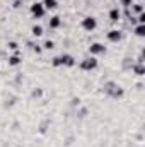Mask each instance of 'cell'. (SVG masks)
<instances>
[{
    "mask_svg": "<svg viewBox=\"0 0 145 147\" xmlns=\"http://www.w3.org/2000/svg\"><path fill=\"white\" fill-rule=\"evenodd\" d=\"M133 72L137 74V75H144V74H145L144 63H137V65H133Z\"/></svg>",
    "mask_w": 145,
    "mask_h": 147,
    "instance_id": "obj_11",
    "label": "cell"
},
{
    "mask_svg": "<svg viewBox=\"0 0 145 147\" xmlns=\"http://www.w3.org/2000/svg\"><path fill=\"white\" fill-rule=\"evenodd\" d=\"M21 63V57L15 53V55H12L10 58H9V65H12V67H15V65H19Z\"/></svg>",
    "mask_w": 145,
    "mask_h": 147,
    "instance_id": "obj_10",
    "label": "cell"
},
{
    "mask_svg": "<svg viewBox=\"0 0 145 147\" xmlns=\"http://www.w3.org/2000/svg\"><path fill=\"white\" fill-rule=\"evenodd\" d=\"M7 46H9L10 50H14V51H17V43H14V41H10V43H9Z\"/></svg>",
    "mask_w": 145,
    "mask_h": 147,
    "instance_id": "obj_18",
    "label": "cell"
},
{
    "mask_svg": "<svg viewBox=\"0 0 145 147\" xmlns=\"http://www.w3.org/2000/svg\"><path fill=\"white\" fill-rule=\"evenodd\" d=\"M133 10H135L137 14H142V10H144V7H142L140 3H135V5H133Z\"/></svg>",
    "mask_w": 145,
    "mask_h": 147,
    "instance_id": "obj_16",
    "label": "cell"
},
{
    "mask_svg": "<svg viewBox=\"0 0 145 147\" xmlns=\"http://www.w3.org/2000/svg\"><path fill=\"white\" fill-rule=\"evenodd\" d=\"M121 5L126 7V9H130V5H133V3H132V0H121Z\"/></svg>",
    "mask_w": 145,
    "mask_h": 147,
    "instance_id": "obj_17",
    "label": "cell"
},
{
    "mask_svg": "<svg viewBox=\"0 0 145 147\" xmlns=\"http://www.w3.org/2000/svg\"><path fill=\"white\" fill-rule=\"evenodd\" d=\"M104 92L109 94V96H113V98H121L123 96V89L119 86H116L114 82H108L104 86Z\"/></svg>",
    "mask_w": 145,
    "mask_h": 147,
    "instance_id": "obj_2",
    "label": "cell"
},
{
    "mask_svg": "<svg viewBox=\"0 0 145 147\" xmlns=\"http://www.w3.org/2000/svg\"><path fill=\"white\" fill-rule=\"evenodd\" d=\"M60 26H62V19H60L58 16H55V17L50 19V28H51V29H58Z\"/></svg>",
    "mask_w": 145,
    "mask_h": 147,
    "instance_id": "obj_9",
    "label": "cell"
},
{
    "mask_svg": "<svg viewBox=\"0 0 145 147\" xmlns=\"http://www.w3.org/2000/svg\"><path fill=\"white\" fill-rule=\"evenodd\" d=\"M108 39L111 43H116V41H119L121 39V31H118V29H113V31H109L108 33Z\"/></svg>",
    "mask_w": 145,
    "mask_h": 147,
    "instance_id": "obj_7",
    "label": "cell"
},
{
    "mask_svg": "<svg viewBox=\"0 0 145 147\" xmlns=\"http://www.w3.org/2000/svg\"><path fill=\"white\" fill-rule=\"evenodd\" d=\"M53 65L55 67H62V65L73 67L75 65V58H73L72 55H60V57H55L53 58Z\"/></svg>",
    "mask_w": 145,
    "mask_h": 147,
    "instance_id": "obj_1",
    "label": "cell"
},
{
    "mask_svg": "<svg viewBox=\"0 0 145 147\" xmlns=\"http://www.w3.org/2000/svg\"><path fill=\"white\" fill-rule=\"evenodd\" d=\"M89 51L91 55H101V53H106V46L103 43H92L89 46Z\"/></svg>",
    "mask_w": 145,
    "mask_h": 147,
    "instance_id": "obj_6",
    "label": "cell"
},
{
    "mask_svg": "<svg viewBox=\"0 0 145 147\" xmlns=\"http://www.w3.org/2000/svg\"><path fill=\"white\" fill-rule=\"evenodd\" d=\"M31 33H33V36L39 38L41 34H43V28H41V26H33V29H31Z\"/></svg>",
    "mask_w": 145,
    "mask_h": 147,
    "instance_id": "obj_14",
    "label": "cell"
},
{
    "mask_svg": "<svg viewBox=\"0 0 145 147\" xmlns=\"http://www.w3.org/2000/svg\"><path fill=\"white\" fill-rule=\"evenodd\" d=\"M97 67V58L96 57H89V58H85V60H82V63H80V69L82 70H94Z\"/></svg>",
    "mask_w": 145,
    "mask_h": 147,
    "instance_id": "obj_3",
    "label": "cell"
},
{
    "mask_svg": "<svg viewBox=\"0 0 145 147\" xmlns=\"http://www.w3.org/2000/svg\"><path fill=\"white\" fill-rule=\"evenodd\" d=\"M43 48H44V50H53V48H55V43L48 39V41H44V45H43Z\"/></svg>",
    "mask_w": 145,
    "mask_h": 147,
    "instance_id": "obj_15",
    "label": "cell"
},
{
    "mask_svg": "<svg viewBox=\"0 0 145 147\" xmlns=\"http://www.w3.org/2000/svg\"><path fill=\"white\" fill-rule=\"evenodd\" d=\"M96 26H97V21H96L94 17L87 16V17H84V19H82V28H84L85 31H94V29H96Z\"/></svg>",
    "mask_w": 145,
    "mask_h": 147,
    "instance_id": "obj_5",
    "label": "cell"
},
{
    "mask_svg": "<svg viewBox=\"0 0 145 147\" xmlns=\"http://www.w3.org/2000/svg\"><path fill=\"white\" fill-rule=\"evenodd\" d=\"M119 17H121V12L118 10V7H114V9H111V10H109V19H111L113 22L119 21Z\"/></svg>",
    "mask_w": 145,
    "mask_h": 147,
    "instance_id": "obj_8",
    "label": "cell"
},
{
    "mask_svg": "<svg viewBox=\"0 0 145 147\" xmlns=\"http://www.w3.org/2000/svg\"><path fill=\"white\" fill-rule=\"evenodd\" d=\"M135 34L137 36H145V24H138L135 28Z\"/></svg>",
    "mask_w": 145,
    "mask_h": 147,
    "instance_id": "obj_13",
    "label": "cell"
},
{
    "mask_svg": "<svg viewBox=\"0 0 145 147\" xmlns=\"http://www.w3.org/2000/svg\"><path fill=\"white\" fill-rule=\"evenodd\" d=\"M43 5H44V9H56V0H44L43 2Z\"/></svg>",
    "mask_w": 145,
    "mask_h": 147,
    "instance_id": "obj_12",
    "label": "cell"
},
{
    "mask_svg": "<svg viewBox=\"0 0 145 147\" xmlns=\"http://www.w3.org/2000/svg\"><path fill=\"white\" fill-rule=\"evenodd\" d=\"M138 22L140 24H145V14L142 12V14H138Z\"/></svg>",
    "mask_w": 145,
    "mask_h": 147,
    "instance_id": "obj_19",
    "label": "cell"
},
{
    "mask_svg": "<svg viewBox=\"0 0 145 147\" xmlns=\"http://www.w3.org/2000/svg\"><path fill=\"white\" fill-rule=\"evenodd\" d=\"M41 96V91L38 89V91H33V98H39Z\"/></svg>",
    "mask_w": 145,
    "mask_h": 147,
    "instance_id": "obj_20",
    "label": "cell"
},
{
    "mask_svg": "<svg viewBox=\"0 0 145 147\" xmlns=\"http://www.w3.org/2000/svg\"><path fill=\"white\" fill-rule=\"evenodd\" d=\"M44 5L43 3H39V2H34L33 5H31V14H33V17H36V19H41L43 16H44Z\"/></svg>",
    "mask_w": 145,
    "mask_h": 147,
    "instance_id": "obj_4",
    "label": "cell"
}]
</instances>
